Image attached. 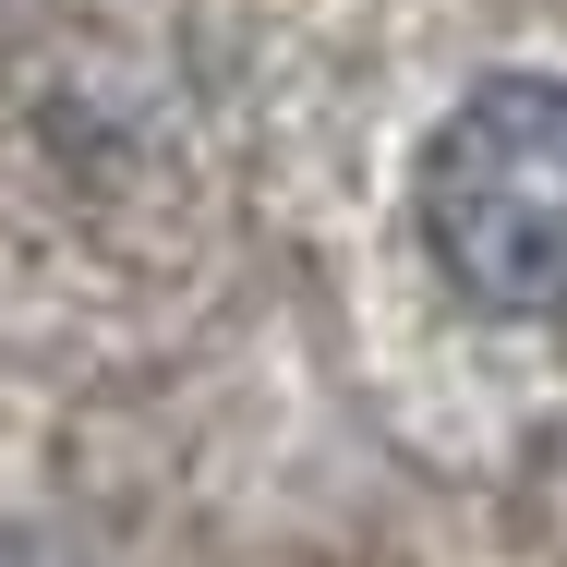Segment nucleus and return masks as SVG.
<instances>
[{"label":"nucleus","instance_id":"obj_1","mask_svg":"<svg viewBox=\"0 0 567 567\" xmlns=\"http://www.w3.org/2000/svg\"><path fill=\"white\" fill-rule=\"evenodd\" d=\"M423 241L471 302L567 315V85L495 73L423 145Z\"/></svg>","mask_w":567,"mask_h":567}]
</instances>
